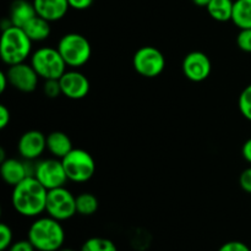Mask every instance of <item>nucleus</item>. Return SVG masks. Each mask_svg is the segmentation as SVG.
<instances>
[{
	"label": "nucleus",
	"mask_w": 251,
	"mask_h": 251,
	"mask_svg": "<svg viewBox=\"0 0 251 251\" xmlns=\"http://www.w3.org/2000/svg\"><path fill=\"white\" fill-rule=\"evenodd\" d=\"M58 251H77L75 249H73V248H68V247H63L61 249H59Z\"/></svg>",
	"instance_id": "f704fd0d"
},
{
	"label": "nucleus",
	"mask_w": 251,
	"mask_h": 251,
	"mask_svg": "<svg viewBox=\"0 0 251 251\" xmlns=\"http://www.w3.org/2000/svg\"><path fill=\"white\" fill-rule=\"evenodd\" d=\"M7 86H10L9 78H7L6 73H5V71H1V73H0V92L4 93Z\"/></svg>",
	"instance_id": "473e14b6"
},
{
	"label": "nucleus",
	"mask_w": 251,
	"mask_h": 251,
	"mask_svg": "<svg viewBox=\"0 0 251 251\" xmlns=\"http://www.w3.org/2000/svg\"><path fill=\"white\" fill-rule=\"evenodd\" d=\"M68 1L71 9L82 11V10H87L88 7H91L95 0H68Z\"/></svg>",
	"instance_id": "c756f323"
},
{
	"label": "nucleus",
	"mask_w": 251,
	"mask_h": 251,
	"mask_svg": "<svg viewBox=\"0 0 251 251\" xmlns=\"http://www.w3.org/2000/svg\"><path fill=\"white\" fill-rule=\"evenodd\" d=\"M184 76L191 82H202L208 78L212 71L210 58L203 51L194 50L186 54L181 63Z\"/></svg>",
	"instance_id": "9b49d317"
},
{
	"label": "nucleus",
	"mask_w": 251,
	"mask_h": 251,
	"mask_svg": "<svg viewBox=\"0 0 251 251\" xmlns=\"http://www.w3.org/2000/svg\"><path fill=\"white\" fill-rule=\"evenodd\" d=\"M100 202L98 199L91 193H81L80 195L76 196V211L77 215L88 217L93 216L98 211Z\"/></svg>",
	"instance_id": "412c9836"
},
{
	"label": "nucleus",
	"mask_w": 251,
	"mask_h": 251,
	"mask_svg": "<svg viewBox=\"0 0 251 251\" xmlns=\"http://www.w3.org/2000/svg\"><path fill=\"white\" fill-rule=\"evenodd\" d=\"M132 66L139 75L147 78H154L166 69V58L156 47H141L132 56Z\"/></svg>",
	"instance_id": "6e6552de"
},
{
	"label": "nucleus",
	"mask_w": 251,
	"mask_h": 251,
	"mask_svg": "<svg viewBox=\"0 0 251 251\" xmlns=\"http://www.w3.org/2000/svg\"><path fill=\"white\" fill-rule=\"evenodd\" d=\"M238 108L240 114L251 123V83L240 92L238 98Z\"/></svg>",
	"instance_id": "5701e85b"
},
{
	"label": "nucleus",
	"mask_w": 251,
	"mask_h": 251,
	"mask_svg": "<svg viewBox=\"0 0 251 251\" xmlns=\"http://www.w3.org/2000/svg\"><path fill=\"white\" fill-rule=\"evenodd\" d=\"M208 15L215 21L228 22L232 21L234 1L233 0H211L206 6Z\"/></svg>",
	"instance_id": "6ab92c4d"
},
{
	"label": "nucleus",
	"mask_w": 251,
	"mask_h": 251,
	"mask_svg": "<svg viewBox=\"0 0 251 251\" xmlns=\"http://www.w3.org/2000/svg\"><path fill=\"white\" fill-rule=\"evenodd\" d=\"M43 93L46 97L50 98V100L58 98L59 96L63 95L59 80H44Z\"/></svg>",
	"instance_id": "a878e982"
},
{
	"label": "nucleus",
	"mask_w": 251,
	"mask_h": 251,
	"mask_svg": "<svg viewBox=\"0 0 251 251\" xmlns=\"http://www.w3.org/2000/svg\"><path fill=\"white\" fill-rule=\"evenodd\" d=\"M59 53L63 56L66 65L71 69L82 68L90 61L92 47L90 41L80 33H66L58 42Z\"/></svg>",
	"instance_id": "20e7f679"
},
{
	"label": "nucleus",
	"mask_w": 251,
	"mask_h": 251,
	"mask_svg": "<svg viewBox=\"0 0 251 251\" xmlns=\"http://www.w3.org/2000/svg\"><path fill=\"white\" fill-rule=\"evenodd\" d=\"M46 212L47 215L60 222L71 220L74 216L77 215L76 196L65 186L49 190L47 196Z\"/></svg>",
	"instance_id": "0eeeda50"
},
{
	"label": "nucleus",
	"mask_w": 251,
	"mask_h": 251,
	"mask_svg": "<svg viewBox=\"0 0 251 251\" xmlns=\"http://www.w3.org/2000/svg\"><path fill=\"white\" fill-rule=\"evenodd\" d=\"M29 64L43 80H59L66 71V63L54 47H41L29 56Z\"/></svg>",
	"instance_id": "39448f33"
},
{
	"label": "nucleus",
	"mask_w": 251,
	"mask_h": 251,
	"mask_svg": "<svg viewBox=\"0 0 251 251\" xmlns=\"http://www.w3.org/2000/svg\"><path fill=\"white\" fill-rule=\"evenodd\" d=\"M73 149V141L65 132L51 131L47 135V151L51 157L63 159Z\"/></svg>",
	"instance_id": "f3484780"
},
{
	"label": "nucleus",
	"mask_w": 251,
	"mask_h": 251,
	"mask_svg": "<svg viewBox=\"0 0 251 251\" xmlns=\"http://www.w3.org/2000/svg\"><path fill=\"white\" fill-rule=\"evenodd\" d=\"M48 190L33 176L12 188L11 203L20 216L26 218H37L46 212Z\"/></svg>",
	"instance_id": "f257e3e1"
},
{
	"label": "nucleus",
	"mask_w": 251,
	"mask_h": 251,
	"mask_svg": "<svg viewBox=\"0 0 251 251\" xmlns=\"http://www.w3.org/2000/svg\"><path fill=\"white\" fill-rule=\"evenodd\" d=\"M232 22L239 29L251 28V0H235Z\"/></svg>",
	"instance_id": "aec40b11"
},
{
	"label": "nucleus",
	"mask_w": 251,
	"mask_h": 251,
	"mask_svg": "<svg viewBox=\"0 0 251 251\" xmlns=\"http://www.w3.org/2000/svg\"><path fill=\"white\" fill-rule=\"evenodd\" d=\"M47 150V136L39 130H28L20 136L17 152L25 161H36Z\"/></svg>",
	"instance_id": "ddd939ff"
},
{
	"label": "nucleus",
	"mask_w": 251,
	"mask_h": 251,
	"mask_svg": "<svg viewBox=\"0 0 251 251\" xmlns=\"http://www.w3.org/2000/svg\"><path fill=\"white\" fill-rule=\"evenodd\" d=\"M69 181L73 183H86L91 180L96 173V162L92 154L82 149H73L63 159Z\"/></svg>",
	"instance_id": "423d86ee"
},
{
	"label": "nucleus",
	"mask_w": 251,
	"mask_h": 251,
	"mask_svg": "<svg viewBox=\"0 0 251 251\" xmlns=\"http://www.w3.org/2000/svg\"><path fill=\"white\" fill-rule=\"evenodd\" d=\"M32 43L21 27L10 26L2 29L0 39V56L5 65L25 63L32 55Z\"/></svg>",
	"instance_id": "7ed1b4c3"
},
{
	"label": "nucleus",
	"mask_w": 251,
	"mask_h": 251,
	"mask_svg": "<svg viewBox=\"0 0 251 251\" xmlns=\"http://www.w3.org/2000/svg\"><path fill=\"white\" fill-rule=\"evenodd\" d=\"M217 251H251V249L245 243L239 240H230L221 245Z\"/></svg>",
	"instance_id": "bb28decb"
},
{
	"label": "nucleus",
	"mask_w": 251,
	"mask_h": 251,
	"mask_svg": "<svg viewBox=\"0 0 251 251\" xmlns=\"http://www.w3.org/2000/svg\"><path fill=\"white\" fill-rule=\"evenodd\" d=\"M239 185L243 191L247 194H251V167H248L240 173Z\"/></svg>",
	"instance_id": "cd10ccee"
},
{
	"label": "nucleus",
	"mask_w": 251,
	"mask_h": 251,
	"mask_svg": "<svg viewBox=\"0 0 251 251\" xmlns=\"http://www.w3.org/2000/svg\"><path fill=\"white\" fill-rule=\"evenodd\" d=\"M6 251H37L28 239H20L12 243Z\"/></svg>",
	"instance_id": "c85d7f7f"
},
{
	"label": "nucleus",
	"mask_w": 251,
	"mask_h": 251,
	"mask_svg": "<svg viewBox=\"0 0 251 251\" xmlns=\"http://www.w3.org/2000/svg\"><path fill=\"white\" fill-rule=\"evenodd\" d=\"M242 156H243V158L248 162V163L251 164V137L250 139H248L247 141L243 144Z\"/></svg>",
	"instance_id": "2f4dec72"
},
{
	"label": "nucleus",
	"mask_w": 251,
	"mask_h": 251,
	"mask_svg": "<svg viewBox=\"0 0 251 251\" xmlns=\"http://www.w3.org/2000/svg\"><path fill=\"white\" fill-rule=\"evenodd\" d=\"M27 239L37 251H58L65 243V229L60 221L50 216H39L29 226Z\"/></svg>",
	"instance_id": "f03ea898"
},
{
	"label": "nucleus",
	"mask_w": 251,
	"mask_h": 251,
	"mask_svg": "<svg viewBox=\"0 0 251 251\" xmlns=\"http://www.w3.org/2000/svg\"><path fill=\"white\" fill-rule=\"evenodd\" d=\"M78 251H118V247L108 238L92 237L82 243Z\"/></svg>",
	"instance_id": "4be33fe9"
},
{
	"label": "nucleus",
	"mask_w": 251,
	"mask_h": 251,
	"mask_svg": "<svg viewBox=\"0 0 251 251\" xmlns=\"http://www.w3.org/2000/svg\"><path fill=\"white\" fill-rule=\"evenodd\" d=\"M237 46L244 53L251 54V28L239 29L237 34Z\"/></svg>",
	"instance_id": "393cba45"
},
{
	"label": "nucleus",
	"mask_w": 251,
	"mask_h": 251,
	"mask_svg": "<svg viewBox=\"0 0 251 251\" xmlns=\"http://www.w3.org/2000/svg\"><path fill=\"white\" fill-rule=\"evenodd\" d=\"M33 176L48 191L65 186L66 181H68L63 162L55 157L41 159L39 162H37L34 164Z\"/></svg>",
	"instance_id": "1a4fd4ad"
},
{
	"label": "nucleus",
	"mask_w": 251,
	"mask_h": 251,
	"mask_svg": "<svg viewBox=\"0 0 251 251\" xmlns=\"http://www.w3.org/2000/svg\"><path fill=\"white\" fill-rule=\"evenodd\" d=\"M38 16L49 22H56L68 14L70 5L68 0H33Z\"/></svg>",
	"instance_id": "2eb2a0df"
},
{
	"label": "nucleus",
	"mask_w": 251,
	"mask_h": 251,
	"mask_svg": "<svg viewBox=\"0 0 251 251\" xmlns=\"http://www.w3.org/2000/svg\"><path fill=\"white\" fill-rule=\"evenodd\" d=\"M59 82H60L63 96L73 100H82L88 95L91 90L88 77L77 69L66 70L64 75L59 78Z\"/></svg>",
	"instance_id": "f8f14e48"
},
{
	"label": "nucleus",
	"mask_w": 251,
	"mask_h": 251,
	"mask_svg": "<svg viewBox=\"0 0 251 251\" xmlns=\"http://www.w3.org/2000/svg\"><path fill=\"white\" fill-rule=\"evenodd\" d=\"M191 1H193L195 5H198V6L206 7L208 5V2L211 1V0H191Z\"/></svg>",
	"instance_id": "72a5a7b5"
},
{
	"label": "nucleus",
	"mask_w": 251,
	"mask_h": 251,
	"mask_svg": "<svg viewBox=\"0 0 251 251\" xmlns=\"http://www.w3.org/2000/svg\"><path fill=\"white\" fill-rule=\"evenodd\" d=\"M14 243V233L6 223L0 225V251H6Z\"/></svg>",
	"instance_id": "b1692460"
},
{
	"label": "nucleus",
	"mask_w": 251,
	"mask_h": 251,
	"mask_svg": "<svg viewBox=\"0 0 251 251\" xmlns=\"http://www.w3.org/2000/svg\"><path fill=\"white\" fill-rule=\"evenodd\" d=\"M34 16H37L36 9L33 2L28 0H14L10 5L9 20L11 21L12 26L22 28Z\"/></svg>",
	"instance_id": "dca6fc26"
},
{
	"label": "nucleus",
	"mask_w": 251,
	"mask_h": 251,
	"mask_svg": "<svg viewBox=\"0 0 251 251\" xmlns=\"http://www.w3.org/2000/svg\"><path fill=\"white\" fill-rule=\"evenodd\" d=\"M11 120V114L6 105H0V129H5Z\"/></svg>",
	"instance_id": "7c9ffc66"
},
{
	"label": "nucleus",
	"mask_w": 251,
	"mask_h": 251,
	"mask_svg": "<svg viewBox=\"0 0 251 251\" xmlns=\"http://www.w3.org/2000/svg\"><path fill=\"white\" fill-rule=\"evenodd\" d=\"M5 73L9 78L10 86L22 93H31L36 91L41 78L33 66L26 61L9 66Z\"/></svg>",
	"instance_id": "9d476101"
},
{
	"label": "nucleus",
	"mask_w": 251,
	"mask_h": 251,
	"mask_svg": "<svg viewBox=\"0 0 251 251\" xmlns=\"http://www.w3.org/2000/svg\"><path fill=\"white\" fill-rule=\"evenodd\" d=\"M51 22L47 21L41 16H34L31 21L27 22L22 29L32 42H44L49 38L51 33Z\"/></svg>",
	"instance_id": "a211bd4d"
},
{
	"label": "nucleus",
	"mask_w": 251,
	"mask_h": 251,
	"mask_svg": "<svg viewBox=\"0 0 251 251\" xmlns=\"http://www.w3.org/2000/svg\"><path fill=\"white\" fill-rule=\"evenodd\" d=\"M29 162L31 161H21L17 158H6L0 162V176L4 183L14 188L27 176H33L34 166H29Z\"/></svg>",
	"instance_id": "4468645a"
}]
</instances>
